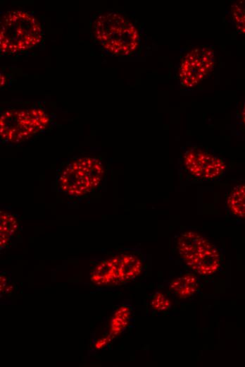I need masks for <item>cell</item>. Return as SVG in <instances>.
Segmentation results:
<instances>
[{"label":"cell","mask_w":245,"mask_h":367,"mask_svg":"<svg viewBox=\"0 0 245 367\" xmlns=\"http://www.w3.org/2000/svg\"><path fill=\"white\" fill-rule=\"evenodd\" d=\"M0 229V245L1 248H2L8 244L17 229L15 217L13 215L1 211Z\"/></svg>","instance_id":"11"},{"label":"cell","mask_w":245,"mask_h":367,"mask_svg":"<svg viewBox=\"0 0 245 367\" xmlns=\"http://www.w3.org/2000/svg\"><path fill=\"white\" fill-rule=\"evenodd\" d=\"M142 270V262L137 255L122 253L99 264L92 272L91 279L97 285L119 284L136 278Z\"/></svg>","instance_id":"6"},{"label":"cell","mask_w":245,"mask_h":367,"mask_svg":"<svg viewBox=\"0 0 245 367\" xmlns=\"http://www.w3.org/2000/svg\"><path fill=\"white\" fill-rule=\"evenodd\" d=\"M231 18L236 29L245 34V1H238L232 6Z\"/></svg>","instance_id":"13"},{"label":"cell","mask_w":245,"mask_h":367,"mask_svg":"<svg viewBox=\"0 0 245 367\" xmlns=\"http://www.w3.org/2000/svg\"><path fill=\"white\" fill-rule=\"evenodd\" d=\"M50 121L49 115L39 107L6 110L0 118L1 139L12 143L24 141L44 131Z\"/></svg>","instance_id":"4"},{"label":"cell","mask_w":245,"mask_h":367,"mask_svg":"<svg viewBox=\"0 0 245 367\" xmlns=\"http://www.w3.org/2000/svg\"><path fill=\"white\" fill-rule=\"evenodd\" d=\"M104 169L96 157H80L68 164L60 172L59 189L67 195L81 197L96 189L101 184Z\"/></svg>","instance_id":"5"},{"label":"cell","mask_w":245,"mask_h":367,"mask_svg":"<svg viewBox=\"0 0 245 367\" xmlns=\"http://www.w3.org/2000/svg\"><path fill=\"white\" fill-rule=\"evenodd\" d=\"M94 40L109 54L120 56H130L140 43V35L134 23L124 15L104 12L93 22Z\"/></svg>","instance_id":"1"},{"label":"cell","mask_w":245,"mask_h":367,"mask_svg":"<svg viewBox=\"0 0 245 367\" xmlns=\"http://www.w3.org/2000/svg\"><path fill=\"white\" fill-rule=\"evenodd\" d=\"M168 287L176 298L185 299L193 296L199 291L201 282L196 275L186 273L172 279Z\"/></svg>","instance_id":"9"},{"label":"cell","mask_w":245,"mask_h":367,"mask_svg":"<svg viewBox=\"0 0 245 367\" xmlns=\"http://www.w3.org/2000/svg\"><path fill=\"white\" fill-rule=\"evenodd\" d=\"M130 308L127 306L120 307L114 313L111 322V335H117L127 326L130 318Z\"/></svg>","instance_id":"12"},{"label":"cell","mask_w":245,"mask_h":367,"mask_svg":"<svg viewBox=\"0 0 245 367\" xmlns=\"http://www.w3.org/2000/svg\"><path fill=\"white\" fill-rule=\"evenodd\" d=\"M227 207L234 216L245 217V183L232 190L227 199Z\"/></svg>","instance_id":"10"},{"label":"cell","mask_w":245,"mask_h":367,"mask_svg":"<svg viewBox=\"0 0 245 367\" xmlns=\"http://www.w3.org/2000/svg\"><path fill=\"white\" fill-rule=\"evenodd\" d=\"M151 306L156 311H165L170 309L171 302L163 293L156 292L152 297Z\"/></svg>","instance_id":"14"},{"label":"cell","mask_w":245,"mask_h":367,"mask_svg":"<svg viewBox=\"0 0 245 367\" xmlns=\"http://www.w3.org/2000/svg\"><path fill=\"white\" fill-rule=\"evenodd\" d=\"M111 335L98 340L95 344V347L96 349H101L105 347L111 340Z\"/></svg>","instance_id":"15"},{"label":"cell","mask_w":245,"mask_h":367,"mask_svg":"<svg viewBox=\"0 0 245 367\" xmlns=\"http://www.w3.org/2000/svg\"><path fill=\"white\" fill-rule=\"evenodd\" d=\"M176 248L181 260L200 275H211L220 267L221 255L219 250L198 232H182L176 239Z\"/></svg>","instance_id":"3"},{"label":"cell","mask_w":245,"mask_h":367,"mask_svg":"<svg viewBox=\"0 0 245 367\" xmlns=\"http://www.w3.org/2000/svg\"><path fill=\"white\" fill-rule=\"evenodd\" d=\"M0 50L4 55L22 54L36 48L44 32L37 18L24 10H12L1 18Z\"/></svg>","instance_id":"2"},{"label":"cell","mask_w":245,"mask_h":367,"mask_svg":"<svg viewBox=\"0 0 245 367\" xmlns=\"http://www.w3.org/2000/svg\"><path fill=\"white\" fill-rule=\"evenodd\" d=\"M183 161L187 171L194 177L202 180L218 179L227 169L222 158L195 148L184 152Z\"/></svg>","instance_id":"8"},{"label":"cell","mask_w":245,"mask_h":367,"mask_svg":"<svg viewBox=\"0 0 245 367\" xmlns=\"http://www.w3.org/2000/svg\"><path fill=\"white\" fill-rule=\"evenodd\" d=\"M215 54L206 47H196L189 51L182 59L178 78L182 87L193 88L201 82L213 70Z\"/></svg>","instance_id":"7"},{"label":"cell","mask_w":245,"mask_h":367,"mask_svg":"<svg viewBox=\"0 0 245 367\" xmlns=\"http://www.w3.org/2000/svg\"><path fill=\"white\" fill-rule=\"evenodd\" d=\"M241 119H242L243 123L245 125V102H244V107L242 109V112H241Z\"/></svg>","instance_id":"16"}]
</instances>
